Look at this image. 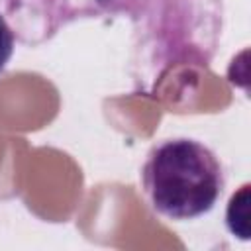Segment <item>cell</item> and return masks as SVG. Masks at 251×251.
<instances>
[{
    "label": "cell",
    "instance_id": "6da1fadb",
    "mask_svg": "<svg viewBox=\"0 0 251 251\" xmlns=\"http://www.w3.org/2000/svg\"><path fill=\"white\" fill-rule=\"evenodd\" d=\"M151 206L171 220H192L214 208L224 190L218 157L200 141L176 137L155 145L141 169Z\"/></svg>",
    "mask_w": 251,
    "mask_h": 251
},
{
    "label": "cell",
    "instance_id": "7a4b0ae2",
    "mask_svg": "<svg viewBox=\"0 0 251 251\" xmlns=\"http://www.w3.org/2000/svg\"><path fill=\"white\" fill-rule=\"evenodd\" d=\"M12 53H14V31L10 29L4 16L0 14V73L4 71Z\"/></svg>",
    "mask_w": 251,
    "mask_h": 251
}]
</instances>
